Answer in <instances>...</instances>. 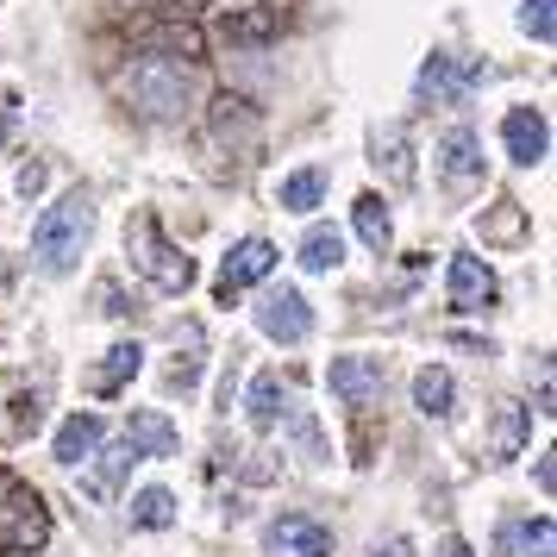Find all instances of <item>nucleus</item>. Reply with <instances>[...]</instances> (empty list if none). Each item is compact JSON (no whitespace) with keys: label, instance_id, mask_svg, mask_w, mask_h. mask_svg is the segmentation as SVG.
I'll use <instances>...</instances> for the list:
<instances>
[{"label":"nucleus","instance_id":"f257e3e1","mask_svg":"<svg viewBox=\"0 0 557 557\" xmlns=\"http://www.w3.org/2000/svg\"><path fill=\"white\" fill-rule=\"evenodd\" d=\"M88 238H95V201L70 188L63 201H51L38 213V226H32V263L45 270V276H70L88 251Z\"/></svg>","mask_w":557,"mask_h":557},{"label":"nucleus","instance_id":"f03ea898","mask_svg":"<svg viewBox=\"0 0 557 557\" xmlns=\"http://www.w3.org/2000/svg\"><path fill=\"white\" fill-rule=\"evenodd\" d=\"M126 95L145 120H182V113H195V101H201V76L182 57H138L132 76H126Z\"/></svg>","mask_w":557,"mask_h":557},{"label":"nucleus","instance_id":"7ed1b4c3","mask_svg":"<svg viewBox=\"0 0 557 557\" xmlns=\"http://www.w3.org/2000/svg\"><path fill=\"white\" fill-rule=\"evenodd\" d=\"M126 257H132V270H138L145 282H157L163 295H182V288L195 282V257L176 251V245L157 232L151 213H138V220L126 226Z\"/></svg>","mask_w":557,"mask_h":557},{"label":"nucleus","instance_id":"20e7f679","mask_svg":"<svg viewBox=\"0 0 557 557\" xmlns=\"http://www.w3.org/2000/svg\"><path fill=\"white\" fill-rule=\"evenodd\" d=\"M257 326H263V338H276V345H301L307 332H313V301H307L295 282H276L257 301Z\"/></svg>","mask_w":557,"mask_h":557},{"label":"nucleus","instance_id":"39448f33","mask_svg":"<svg viewBox=\"0 0 557 557\" xmlns=\"http://www.w3.org/2000/svg\"><path fill=\"white\" fill-rule=\"evenodd\" d=\"M482 76H488V70H482V57L432 51L426 63H420V101H463Z\"/></svg>","mask_w":557,"mask_h":557},{"label":"nucleus","instance_id":"423d86ee","mask_svg":"<svg viewBox=\"0 0 557 557\" xmlns=\"http://www.w3.org/2000/svg\"><path fill=\"white\" fill-rule=\"evenodd\" d=\"M45 502L32 495V488H7V502H0V552H32V545H45Z\"/></svg>","mask_w":557,"mask_h":557},{"label":"nucleus","instance_id":"0eeeda50","mask_svg":"<svg viewBox=\"0 0 557 557\" xmlns=\"http://www.w3.org/2000/svg\"><path fill=\"white\" fill-rule=\"evenodd\" d=\"M438 176H445V188H457V195L482 188L488 163H482V138L470 126H451L445 138H438Z\"/></svg>","mask_w":557,"mask_h":557},{"label":"nucleus","instance_id":"6e6552de","mask_svg":"<svg viewBox=\"0 0 557 557\" xmlns=\"http://www.w3.org/2000/svg\"><path fill=\"white\" fill-rule=\"evenodd\" d=\"M270 270H276V245H270V238H238L226 251V263H220V307H232L238 288L263 282Z\"/></svg>","mask_w":557,"mask_h":557},{"label":"nucleus","instance_id":"1a4fd4ad","mask_svg":"<svg viewBox=\"0 0 557 557\" xmlns=\"http://www.w3.org/2000/svg\"><path fill=\"white\" fill-rule=\"evenodd\" d=\"M445 295H451V307L476 313V307H495L502 282H495V270H488L476 251H457V257H451V270H445Z\"/></svg>","mask_w":557,"mask_h":557},{"label":"nucleus","instance_id":"9d476101","mask_svg":"<svg viewBox=\"0 0 557 557\" xmlns=\"http://www.w3.org/2000/svg\"><path fill=\"white\" fill-rule=\"evenodd\" d=\"M502 145H507V157H513L520 170H532V163L552 157V120H545L539 107H513V113L502 120Z\"/></svg>","mask_w":557,"mask_h":557},{"label":"nucleus","instance_id":"9b49d317","mask_svg":"<svg viewBox=\"0 0 557 557\" xmlns=\"http://www.w3.org/2000/svg\"><path fill=\"white\" fill-rule=\"evenodd\" d=\"M270 557H332V532L307 513H282L270 520Z\"/></svg>","mask_w":557,"mask_h":557},{"label":"nucleus","instance_id":"f8f14e48","mask_svg":"<svg viewBox=\"0 0 557 557\" xmlns=\"http://www.w3.org/2000/svg\"><path fill=\"white\" fill-rule=\"evenodd\" d=\"M101 438H107V420H101V413H70V420L57 426V438H51V457L63 463V470H82V463H95Z\"/></svg>","mask_w":557,"mask_h":557},{"label":"nucleus","instance_id":"ddd939ff","mask_svg":"<svg viewBox=\"0 0 557 557\" xmlns=\"http://www.w3.org/2000/svg\"><path fill=\"white\" fill-rule=\"evenodd\" d=\"M382 382L388 376H382L376 357H332V370H326V388L338 401H376Z\"/></svg>","mask_w":557,"mask_h":557},{"label":"nucleus","instance_id":"4468645a","mask_svg":"<svg viewBox=\"0 0 557 557\" xmlns=\"http://www.w3.org/2000/svg\"><path fill=\"white\" fill-rule=\"evenodd\" d=\"M126 445L138 457H176L182 451V432H176V420L170 413H157V407H138L126 420Z\"/></svg>","mask_w":557,"mask_h":557},{"label":"nucleus","instance_id":"2eb2a0df","mask_svg":"<svg viewBox=\"0 0 557 557\" xmlns=\"http://www.w3.org/2000/svg\"><path fill=\"white\" fill-rule=\"evenodd\" d=\"M282 413H288V382H282L276 370H257L251 395H245V420H251L257 432H276Z\"/></svg>","mask_w":557,"mask_h":557},{"label":"nucleus","instance_id":"dca6fc26","mask_svg":"<svg viewBox=\"0 0 557 557\" xmlns=\"http://www.w3.org/2000/svg\"><path fill=\"white\" fill-rule=\"evenodd\" d=\"M138 370H145V345H138V338H120V345H107L101 370H95V388H101V395H113V388H126Z\"/></svg>","mask_w":557,"mask_h":557},{"label":"nucleus","instance_id":"f3484780","mask_svg":"<svg viewBox=\"0 0 557 557\" xmlns=\"http://www.w3.org/2000/svg\"><path fill=\"white\" fill-rule=\"evenodd\" d=\"M276 201L288 207V213H313V207L326 201V170H288V176L276 182Z\"/></svg>","mask_w":557,"mask_h":557},{"label":"nucleus","instance_id":"a211bd4d","mask_svg":"<svg viewBox=\"0 0 557 557\" xmlns=\"http://www.w3.org/2000/svg\"><path fill=\"white\" fill-rule=\"evenodd\" d=\"M338 263H345V232L338 226H313L301 238V270L307 276H332Z\"/></svg>","mask_w":557,"mask_h":557},{"label":"nucleus","instance_id":"6ab92c4d","mask_svg":"<svg viewBox=\"0 0 557 557\" xmlns=\"http://www.w3.org/2000/svg\"><path fill=\"white\" fill-rule=\"evenodd\" d=\"M451 401H457V382H451V370H438V363H426V370L413 376V407H420L426 420H445V413H451Z\"/></svg>","mask_w":557,"mask_h":557},{"label":"nucleus","instance_id":"aec40b11","mask_svg":"<svg viewBox=\"0 0 557 557\" xmlns=\"http://www.w3.org/2000/svg\"><path fill=\"white\" fill-rule=\"evenodd\" d=\"M176 495H170V488H163V482H151V488H138V495H132V527L138 532H163V527H176Z\"/></svg>","mask_w":557,"mask_h":557},{"label":"nucleus","instance_id":"412c9836","mask_svg":"<svg viewBox=\"0 0 557 557\" xmlns=\"http://www.w3.org/2000/svg\"><path fill=\"white\" fill-rule=\"evenodd\" d=\"M351 220H357V238H363L370 251H388V238H395V220H388V201H382V195H357Z\"/></svg>","mask_w":557,"mask_h":557},{"label":"nucleus","instance_id":"4be33fe9","mask_svg":"<svg viewBox=\"0 0 557 557\" xmlns=\"http://www.w3.org/2000/svg\"><path fill=\"white\" fill-rule=\"evenodd\" d=\"M502 545H513V557H552V545H557L552 513H539V520H520V527H507V532H502Z\"/></svg>","mask_w":557,"mask_h":557},{"label":"nucleus","instance_id":"5701e85b","mask_svg":"<svg viewBox=\"0 0 557 557\" xmlns=\"http://www.w3.org/2000/svg\"><path fill=\"white\" fill-rule=\"evenodd\" d=\"M520 32H527V38H539V45H552V38H557L552 0H520Z\"/></svg>","mask_w":557,"mask_h":557},{"label":"nucleus","instance_id":"b1692460","mask_svg":"<svg viewBox=\"0 0 557 557\" xmlns=\"http://www.w3.org/2000/svg\"><path fill=\"white\" fill-rule=\"evenodd\" d=\"M520 438H527V407H502V426H495V457H513L520 451Z\"/></svg>","mask_w":557,"mask_h":557},{"label":"nucleus","instance_id":"393cba45","mask_svg":"<svg viewBox=\"0 0 557 557\" xmlns=\"http://www.w3.org/2000/svg\"><path fill=\"white\" fill-rule=\"evenodd\" d=\"M276 32V13L263 7V13H238V20H226V38H270Z\"/></svg>","mask_w":557,"mask_h":557},{"label":"nucleus","instance_id":"a878e982","mask_svg":"<svg viewBox=\"0 0 557 557\" xmlns=\"http://www.w3.org/2000/svg\"><path fill=\"white\" fill-rule=\"evenodd\" d=\"M38 188H45V163H26L20 170V195H38Z\"/></svg>","mask_w":557,"mask_h":557},{"label":"nucleus","instance_id":"bb28decb","mask_svg":"<svg viewBox=\"0 0 557 557\" xmlns=\"http://www.w3.org/2000/svg\"><path fill=\"white\" fill-rule=\"evenodd\" d=\"M376 557H413V545L395 532V539H376Z\"/></svg>","mask_w":557,"mask_h":557},{"label":"nucleus","instance_id":"cd10ccee","mask_svg":"<svg viewBox=\"0 0 557 557\" xmlns=\"http://www.w3.org/2000/svg\"><path fill=\"white\" fill-rule=\"evenodd\" d=\"M552 482H557V457H552V451H539V488L552 495Z\"/></svg>","mask_w":557,"mask_h":557},{"label":"nucleus","instance_id":"c85d7f7f","mask_svg":"<svg viewBox=\"0 0 557 557\" xmlns=\"http://www.w3.org/2000/svg\"><path fill=\"white\" fill-rule=\"evenodd\" d=\"M438 557H476V552H470L463 539H445V545H438Z\"/></svg>","mask_w":557,"mask_h":557}]
</instances>
